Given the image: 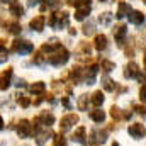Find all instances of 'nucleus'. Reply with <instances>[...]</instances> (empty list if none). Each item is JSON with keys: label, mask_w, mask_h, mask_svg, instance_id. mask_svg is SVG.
<instances>
[{"label": "nucleus", "mask_w": 146, "mask_h": 146, "mask_svg": "<svg viewBox=\"0 0 146 146\" xmlns=\"http://www.w3.org/2000/svg\"><path fill=\"white\" fill-rule=\"evenodd\" d=\"M68 60H70V51L65 46H61L56 53H53V54L48 56V63H51L53 66H63Z\"/></svg>", "instance_id": "f257e3e1"}, {"label": "nucleus", "mask_w": 146, "mask_h": 146, "mask_svg": "<svg viewBox=\"0 0 146 146\" xmlns=\"http://www.w3.org/2000/svg\"><path fill=\"white\" fill-rule=\"evenodd\" d=\"M34 46L31 41H26V39H15L12 42V51L17 53V54H27V53H33Z\"/></svg>", "instance_id": "f03ea898"}, {"label": "nucleus", "mask_w": 146, "mask_h": 146, "mask_svg": "<svg viewBox=\"0 0 146 146\" xmlns=\"http://www.w3.org/2000/svg\"><path fill=\"white\" fill-rule=\"evenodd\" d=\"M78 121H80V117H78L76 114H66V115H63V117L60 119V133L70 131Z\"/></svg>", "instance_id": "7ed1b4c3"}, {"label": "nucleus", "mask_w": 146, "mask_h": 146, "mask_svg": "<svg viewBox=\"0 0 146 146\" xmlns=\"http://www.w3.org/2000/svg\"><path fill=\"white\" fill-rule=\"evenodd\" d=\"M15 131L21 138H29L33 136V122H29L27 119H21L15 126Z\"/></svg>", "instance_id": "20e7f679"}, {"label": "nucleus", "mask_w": 146, "mask_h": 146, "mask_svg": "<svg viewBox=\"0 0 146 146\" xmlns=\"http://www.w3.org/2000/svg\"><path fill=\"white\" fill-rule=\"evenodd\" d=\"M126 36H127V27H126V24H117V26L114 27V39H115V42H117L119 48L124 46Z\"/></svg>", "instance_id": "39448f33"}, {"label": "nucleus", "mask_w": 146, "mask_h": 146, "mask_svg": "<svg viewBox=\"0 0 146 146\" xmlns=\"http://www.w3.org/2000/svg\"><path fill=\"white\" fill-rule=\"evenodd\" d=\"M68 76L72 78V83L73 85H80L82 83V80H85V70L82 68V66H73L70 73H68Z\"/></svg>", "instance_id": "423d86ee"}, {"label": "nucleus", "mask_w": 146, "mask_h": 146, "mask_svg": "<svg viewBox=\"0 0 146 146\" xmlns=\"http://www.w3.org/2000/svg\"><path fill=\"white\" fill-rule=\"evenodd\" d=\"M90 51H92V44L87 42V41H82L76 48V58L78 60H87L88 61V56H90Z\"/></svg>", "instance_id": "0eeeda50"}, {"label": "nucleus", "mask_w": 146, "mask_h": 146, "mask_svg": "<svg viewBox=\"0 0 146 146\" xmlns=\"http://www.w3.org/2000/svg\"><path fill=\"white\" fill-rule=\"evenodd\" d=\"M127 133H129L133 138L141 139V138H145V134H146L145 124H141V122H134V124H131V126L127 127Z\"/></svg>", "instance_id": "6e6552de"}, {"label": "nucleus", "mask_w": 146, "mask_h": 146, "mask_svg": "<svg viewBox=\"0 0 146 146\" xmlns=\"http://www.w3.org/2000/svg\"><path fill=\"white\" fill-rule=\"evenodd\" d=\"M9 12H10V15H14L15 19H21V17L24 15V7L21 5L19 0H12V2L9 3Z\"/></svg>", "instance_id": "1a4fd4ad"}, {"label": "nucleus", "mask_w": 146, "mask_h": 146, "mask_svg": "<svg viewBox=\"0 0 146 146\" xmlns=\"http://www.w3.org/2000/svg\"><path fill=\"white\" fill-rule=\"evenodd\" d=\"M124 76L126 78H138L139 76V65L134 61H129L124 68Z\"/></svg>", "instance_id": "9d476101"}, {"label": "nucleus", "mask_w": 146, "mask_h": 146, "mask_svg": "<svg viewBox=\"0 0 146 146\" xmlns=\"http://www.w3.org/2000/svg\"><path fill=\"white\" fill-rule=\"evenodd\" d=\"M44 24H46V19H44L42 14H39V15H36L34 19H31L29 27H31L33 31H36V33H41V31L44 29Z\"/></svg>", "instance_id": "9b49d317"}, {"label": "nucleus", "mask_w": 146, "mask_h": 146, "mask_svg": "<svg viewBox=\"0 0 146 146\" xmlns=\"http://www.w3.org/2000/svg\"><path fill=\"white\" fill-rule=\"evenodd\" d=\"M61 48V42H58V41H51V42H44L42 46H41V51L46 54V56H49V54H53V53H56L58 49Z\"/></svg>", "instance_id": "f8f14e48"}, {"label": "nucleus", "mask_w": 146, "mask_h": 146, "mask_svg": "<svg viewBox=\"0 0 146 146\" xmlns=\"http://www.w3.org/2000/svg\"><path fill=\"white\" fill-rule=\"evenodd\" d=\"M97 72H99V66H97L95 63H92V65L85 70V83H87V85H94L95 76H97Z\"/></svg>", "instance_id": "ddd939ff"}, {"label": "nucleus", "mask_w": 146, "mask_h": 146, "mask_svg": "<svg viewBox=\"0 0 146 146\" xmlns=\"http://www.w3.org/2000/svg\"><path fill=\"white\" fill-rule=\"evenodd\" d=\"M49 138H54V134H53V131L49 129V127H46V129H42V131H39L36 134V143L37 146H42Z\"/></svg>", "instance_id": "4468645a"}, {"label": "nucleus", "mask_w": 146, "mask_h": 146, "mask_svg": "<svg viewBox=\"0 0 146 146\" xmlns=\"http://www.w3.org/2000/svg\"><path fill=\"white\" fill-rule=\"evenodd\" d=\"M85 138H87V129H85L83 126H78L76 131L72 134V139L73 141H76V143H80V145H85V143H87Z\"/></svg>", "instance_id": "2eb2a0df"}, {"label": "nucleus", "mask_w": 146, "mask_h": 146, "mask_svg": "<svg viewBox=\"0 0 146 146\" xmlns=\"http://www.w3.org/2000/svg\"><path fill=\"white\" fill-rule=\"evenodd\" d=\"M12 73H14V68H12V66H7V70H3V72H2V85H0V88H2V90H7V88L10 87Z\"/></svg>", "instance_id": "dca6fc26"}, {"label": "nucleus", "mask_w": 146, "mask_h": 146, "mask_svg": "<svg viewBox=\"0 0 146 146\" xmlns=\"http://www.w3.org/2000/svg\"><path fill=\"white\" fill-rule=\"evenodd\" d=\"M127 17H129V22L134 24V26H139V24L145 22V14L141 10H131Z\"/></svg>", "instance_id": "f3484780"}, {"label": "nucleus", "mask_w": 146, "mask_h": 146, "mask_svg": "<svg viewBox=\"0 0 146 146\" xmlns=\"http://www.w3.org/2000/svg\"><path fill=\"white\" fill-rule=\"evenodd\" d=\"M37 121H39L42 126L51 127V124H54V115H53L51 112H41V114L37 115Z\"/></svg>", "instance_id": "a211bd4d"}, {"label": "nucleus", "mask_w": 146, "mask_h": 146, "mask_svg": "<svg viewBox=\"0 0 146 146\" xmlns=\"http://www.w3.org/2000/svg\"><path fill=\"white\" fill-rule=\"evenodd\" d=\"M129 12H131V7L126 3V2H119L117 3V12H115V19H122V17H126V15H129Z\"/></svg>", "instance_id": "6ab92c4d"}, {"label": "nucleus", "mask_w": 146, "mask_h": 146, "mask_svg": "<svg viewBox=\"0 0 146 146\" xmlns=\"http://www.w3.org/2000/svg\"><path fill=\"white\" fill-rule=\"evenodd\" d=\"M94 48L97 51H104L107 48V36L106 34H97L94 39Z\"/></svg>", "instance_id": "aec40b11"}, {"label": "nucleus", "mask_w": 146, "mask_h": 146, "mask_svg": "<svg viewBox=\"0 0 146 146\" xmlns=\"http://www.w3.org/2000/svg\"><path fill=\"white\" fill-rule=\"evenodd\" d=\"M3 27L7 29V33L9 34H21V31H22V27H21V24L19 22H5L3 21Z\"/></svg>", "instance_id": "412c9836"}, {"label": "nucleus", "mask_w": 146, "mask_h": 146, "mask_svg": "<svg viewBox=\"0 0 146 146\" xmlns=\"http://www.w3.org/2000/svg\"><path fill=\"white\" fill-rule=\"evenodd\" d=\"M90 119L94 121V122H97V124H102L104 121H106V112L100 109H95V110H90Z\"/></svg>", "instance_id": "4be33fe9"}, {"label": "nucleus", "mask_w": 146, "mask_h": 146, "mask_svg": "<svg viewBox=\"0 0 146 146\" xmlns=\"http://www.w3.org/2000/svg\"><path fill=\"white\" fill-rule=\"evenodd\" d=\"M104 100H106V97H104V92H102V90H95V92L92 94V100H90V102H92L97 109L104 104Z\"/></svg>", "instance_id": "5701e85b"}, {"label": "nucleus", "mask_w": 146, "mask_h": 146, "mask_svg": "<svg viewBox=\"0 0 146 146\" xmlns=\"http://www.w3.org/2000/svg\"><path fill=\"white\" fill-rule=\"evenodd\" d=\"M44 90H46V83L44 82H36V83L29 85V92L34 94V95H42Z\"/></svg>", "instance_id": "b1692460"}, {"label": "nucleus", "mask_w": 146, "mask_h": 146, "mask_svg": "<svg viewBox=\"0 0 146 146\" xmlns=\"http://www.w3.org/2000/svg\"><path fill=\"white\" fill-rule=\"evenodd\" d=\"M46 61H48V56H46L41 49L34 51V54H33V58H31V63H34V65H42V63H46Z\"/></svg>", "instance_id": "393cba45"}, {"label": "nucleus", "mask_w": 146, "mask_h": 146, "mask_svg": "<svg viewBox=\"0 0 146 146\" xmlns=\"http://www.w3.org/2000/svg\"><path fill=\"white\" fill-rule=\"evenodd\" d=\"M88 100H92V95H88V94H82V95L78 97L76 107H78L80 110H87V107H88Z\"/></svg>", "instance_id": "a878e982"}, {"label": "nucleus", "mask_w": 146, "mask_h": 146, "mask_svg": "<svg viewBox=\"0 0 146 146\" xmlns=\"http://www.w3.org/2000/svg\"><path fill=\"white\" fill-rule=\"evenodd\" d=\"M87 15H90V7H78L75 10V21H85Z\"/></svg>", "instance_id": "bb28decb"}, {"label": "nucleus", "mask_w": 146, "mask_h": 146, "mask_svg": "<svg viewBox=\"0 0 146 146\" xmlns=\"http://www.w3.org/2000/svg\"><path fill=\"white\" fill-rule=\"evenodd\" d=\"M115 82L112 80V78H109V76H104L102 78V88L106 90V92H114L115 90Z\"/></svg>", "instance_id": "cd10ccee"}, {"label": "nucleus", "mask_w": 146, "mask_h": 146, "mask_svg": "<svg viewBox=\"0 0 146 146\" xmlns=\"http://www.w3.org/2000/svg\"><path fill=\"white\" fill-rule=\"evenodd\" d=\"M68 21H70V14H68L66 10L60 12V19H58V27H56V29H63V27H66V26H68Z\"/></svg>", "instance_id": "c85d7f7f"}, {"label": "nucleus", "mask_w": 146, "mask_h": 146, "mask_svg": "<svg viewBox=\"0 0 146 146\" xmlns=\"http://www.w3.org/2000/svg\"><path fill=\"white\" fill-rule=\"evenodd\" d=\"M100 68H102V72L110 73L112 70H115V63L110 61V60H102V61H100Z\"/></svg>", "instance_id": "c756f323"}, {"label": "nucleus", "mask_w": 146, "mask_h": 146, "mask_svg": "<svg viewBox=\"0 0 146 146\" xmlns=\"http://www.w3.org/2000/svg\"><path fill=\"white\" fill-rule=\"evenodd\" d=\"M112 17H114V15H112L110 12H104V14L99 15V22H100L102 26H109L110 22H112Z\"/></svg>", "instance_id": "7c9ffc66"}, {"label": "nucleus", "mask_w": 146, "mask_h": 146, "mask_svg": "<svg viewBox=\"0 0 146 146\" xmlns=\"http://www.w3.org/2000/svg\"><path fill=\"white\" fill-rule=\"evenodd\" d=\"M58 19H60V12H56V10H54V12L49 15V19H48V26L56 29V27H58Z\"/></svg>", "instance_id": "2f4dec72"}, {"label": "nucleus", "mask_w": 146, "mask_h": 146, "mask_svg": "<svg viewBox=\"0 0 146 146\" xmlns=\"http://www.w3.org/2000/svg\"><path fill=\"white\" fill-rule=\"evenodd\" d=\"M94 27H95V26H94V22H92V21H88V22H85V24H83L82 33H83L85 36H90V34H94V31H95Z\"/></svg>", "instance_id": "473e14b6"}, {"label": "nucleus", "mask_w": 146, "mask_h": 146, "mask_svg": "<svg viewBox=\"0 0 146 146\" xmlns=\"http://www.w3.org/2000/svg\"><path fill=\"white\" fill-rule=\"evenodd\" d=\"M15 97H17V104H19L21 107H29V104H31V99H29V97H26V95H22V94H17Z\"/></svg>", "instance_id": "72a5a7b5"}, {"label": "nucleus", "mask_w": 146, "mask_h": 146, "mask_svg": "<svg viewBox=\"0 0 146 146\" xmlns=\"http://www.w3.org/2000/svg\"><path fill=\"white\" fill-rule=\"evenodd\" d=\"M110 117H112L114 121L122 119V112H121V109H119L117 106H112V107H110Z\"/></svg>", "instance_id": "f704fd0d"}, {"label": "nucleus", "mask_w": 146, "mask_h": 146, "mask_svg": "<svg viewBox=\"0 0 146 146\" xmlns=\"http://www.w3.org/2000/svg\"><path fill=\"white\" fill-rule=\"evenodd\" d=\"M53 143H54V146H65V145H66V139H65L63 133H60V134H54V138H53Z\"/></svg>", "instance_id": "c9c22d12"}, {"label": "nucleus", "mask_w": 146, "mask_h": 146, "mask_svg": "<svg viewBox=\"0 0 146 146\" xmlns=\"http://www.w3.org/2000/svg\"><path fill=\"white\" fill-rule=\"evenodd\" d=\"M139 99H141L143 102H146V82L141 85V88H139Z\"/></svg>", "instance_id": "e433bc0d"}, {"label": "nucleus", "mask_w": 146, "mask_h": 146, "mask_svg": "<svg viewBox=\"0 0 146 146\" xmlns=\"http://www.w3.org/2000/svg\"><path fill=\"white\" fill-rule=\"evenodd\" d=\"M134 110H136L139 115H143V117L146 115V107H143V106H138V104H136V106H134Z\"/></svg>", "instance_id": "4c0bfd02"}, {"label": "nucleus", "mask_w": 146, "mask_h": 146, "mask_svg": "<svg viewBox=\"0 0 146 146\" xmlns=\"http://www.w3.org/2000/svg\"><path fill=\"white\" fill-rule=\"evenodd\" d=\"M48 3H49L51 9H58L61 5V0H48Z\"/></svg>", "instance_id": "58836bf2"}, {"label": "nucleus", "mask_w": 146, "mask_h": 146, "mask_svg": "<svg viewBox=\"0 0 146 146\" xmlns=\"http://www.w3.org/2000/svg\"><path fill=\"white\" fill-rule=\"evenodd\" d=\"M90 2L92 0H78V7H90ZM76 7V9H78Z\"/></svg>", "instance_id": "ea45409f"}, {"label": "nucleus", "mask_w": 146, "mask_h": 146, "mask_svg": "<svg viewBox=\"0 0 146 146\" xmlns=\"http://www.w3.org/2000/svg\"><path fill=\"white\" fill-rule=\"evenodd\" d=\"M61 102H63V106H65L66 109H70V107H72V106H70V100H68V97H63V99H61Z\"/></svg>", "instance_id": "a19ab883"}, {"label": "nucleus", "mask_w": 146, "mask_h": 146, "mask_svg": "<svg viewBox=\"0 0 146 146\" xmlns=\"http://www.w3.org/2000/svg\"><path fill=\"white\" fill-rule=\"evenodd\" d=\"M131 115H133V112H131V110H124V112H122V119H129Z\"/></svg>", "instance_id": "79ce46f5"}, {"label": "nucleus", "mask_w": 146, "mask_h": 146, "mask_svg": "<svg viewBox=\"0 0 146 146\" xmlns=\"http://www.w3.org/2000/svg\"><path fill=\"white\" fill-rule=\"evenodd\" d=\"M66 3L70 7H78V0H66Z\"/></svg>", "instance_id": "37998d69"}, {"label": "nucleus", "mask_w": 146, "mask_h": 146, "mask_svg": "<svg viewBox=\"0 0 146 146\" xmlns=\"http://www.w3.org/2000/svg\"><path fill=\"white\" fill-rule=\"evenodd\" d=\"M24 85H26V82H24V80H21V78H19V82H17V87H19V88H21V87H24Z\"/></svg>", "instance_id": "c03bdc74"}, {"label": "nucleus", "mask_w": 146, "mask_h": 146, "mask_svg": "<svg viewBox=\"0 0 146 146\" xmlns=\"http://www.w3.org/2000/svg\"><path fill=\"white\" fill-rule=\"evenodd\" d=\"M68 33H70V34L73 36V34H76V29H73V27H70V31H68Z\"/></svg>", "instance_id": "a18cd8bd"}, {"label": "nucleus", "mask_w": 146, "mask_h": 146, "mask_svg": "<svg viewBox=\"0 0 146 146\" xmlns=\"http://www.w3.org/2000/svg\"><path fill=\"white\" fill-rule=\"evenodd\" d=\"M88 146H99V143H88Z\"/></svg>", "instance_id": "49530a36"}, {"label": "nucleus", "mask_w": 146, "mask_h": 146, "mask_svg": "<svg viewBox=\"0 0 146 146\" xmlns=\"http://www.w3.org/2000/svg\"><path fill=\"white\" fill-rule=\"evenodd\" d=\"M143 63H145V68H146V51H145V61Z\"/></svg>", "instance_id": "de8ad7c7"}, {"label": "nucleus", "mask_w": 146, "mask_h": 146, "mask_svg": "<svg viewBox=\"0 0 146 146\" xmlns=\"http://www.w3.org/2000/svg\"><path fill=\"white\" fill-rule=\"evenodd\" d=\"M112 146H119V143H117V141H114V143H112Z\"/></svg>", "instance_id": "09e8293b"}, {"label": "nucleus", "mask_w": 146, "mask_h": 146, "mask_svg": "<svg viewBox=\"0 0 146 146\" xmlns=\"http://www.w3.org/2000/svg\"><path fill=\"white\" fill-rule=\"evenodd\" d=\"M2 2H3V3H7V2H9V3H10V0H2Z\"/></svg>", "instance_id": "8fccbe9b"}, {"label": "nucleus", "mask_w": 146, "mask_h": 146, "mask_svg": "<svg viewBox=\"0 0 146 146\" xmlns=\"http://www.w3.org/2000/svg\"><path fill=\"white\" fill-rule=\"evenodd\" d=\"M100 2H107V0H100Z\"/></svg>", "instance_id": "3c124183"}, {"label": "nucleus", "mask_w": 146, "mask_h": 146, "mask_svg": "<svg viewBox=\"0 0 146 146\" xmlns=\"http://www.w3.org/2000/svg\"><path fill=\"white\" fill-rule=\"evenodd\" d=\"M143 2H146V0H143Z\"/></svg>", "instance_id": "603ef678"}]
</instances>
